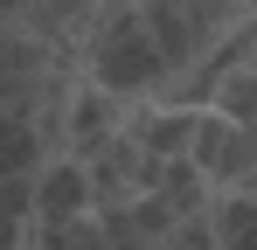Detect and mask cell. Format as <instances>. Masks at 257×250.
I'll return each instance as SVG.
<instances>
[{
	"label": "cell",
	"instance_id": "5",
	"mask_svg": "<svg viewBox=\"0 0 257 250\" xmlns=\"http://www.w3.org/2000/svg\"><path fill=\"white\" fill-rule=\"evenodd\" d=\"M209 236H215V250H257V202L250 195H215Z\"/></svg>",
	"mask_w": 257,
	"mask_h": 250
},
{
	"label": "cell",
	"instance_id": "8",
	"mask_svg": "<svg viewBox=\"0 0 257 250\" xmlns=\"http://www.w3.org/2000/svg\"><path fill=\"white\" fill-rule=\"evenodd\" d=\"M243 195H250V202H257V181H250V188H243Z\"/></svg>",
	"mask_w": 257,
	"mask_h": 250
},
{
	"label": "cell",
	"instance_id": "1",
	"mask_svg": "<svg viewBox=\"0 0 257 250\" xmlns=\"http://www.w3.org/2000/svg\"><path fill=\"white\" fill-rule=\"evenodd\" d=\"M77 77L118 104H153L167 90V70H160V49L146 35V14L139 7H90V35L77 49Z\"/></svg>",
	"mask_w": 257,
	"mask_h": 250
},
{
	"label": "cell",
	"instance_id": "3",
	"mask_svg": "<svg viewBox=\"0 0 257 250\" xmlns=\"http://www.w3.org/2000/svg\"><path fill=\"white\" fill-rule=\"evenodd\" d=\"M125 132V104L118 97H104V90H90L84 77H77V90H70V111H63V160H90L97 146H111Z\"/></svg>",
	"mask_w": 257,
	"mask_h": 250
},
{
	"label": "cell",
	"instance_id": "6",
	"mask_svg": "<svg viewBox=\"0 0 257 250\" xmlns=\"http://www.w3.org/2000/svg\"><path fill=\"white\" fill-rule=\"evenodd\" d=\"M209 118L257 125V70H222V83H215V97H209Z\"/></svg>",
	"mask_w": 257,
	"mask_h": 250
},
{
	"label": "cell",
	"instance_id": "7",
	"mask_svg": "<svg viewBox=\"0 0 257 250\" xmlns=\"http://www.w3.org/2000/svg\"><path fill=\"white\" fill-rule=\"evenodd\" d=\"M229 63H236V70H257V7H243V21H236V35H229Z\"/></svg>",
	"mask_w": 257,
	"mask_h": 250
},
{
	"label": "cell",
	"instance_id": "4",
	"mask_svg": "<svg viewBox=\"0 0 257 250\" xmlns=\"http://www.w3.org/2000/svg\"><path fill=\"white\" fill-rule=\"evenodd\" d=\"M153 195L174 208V222H202L209 202H215V188L202 181V167H195V160H167V174H160V188H153Z\"/></svg>",
	"mask_w": 257,
	"mask_h": 250
},
{
	"label": "cell",
	"instance_id": "2",
	"mask_svg": "<svg viewBox=\"0 0 257 250\" xmlns=\"http://www.w3.org/2000/svg\"><path fill=\"white\" fill-rule=\"evenodd\" d=\"M28 215H35V229H63V222H84L90 215V174L84 160H42L35 167V181H28Z\"/></svg>",
	"mask_w": 257,
	"mask_h": 250
}]
</instances>
